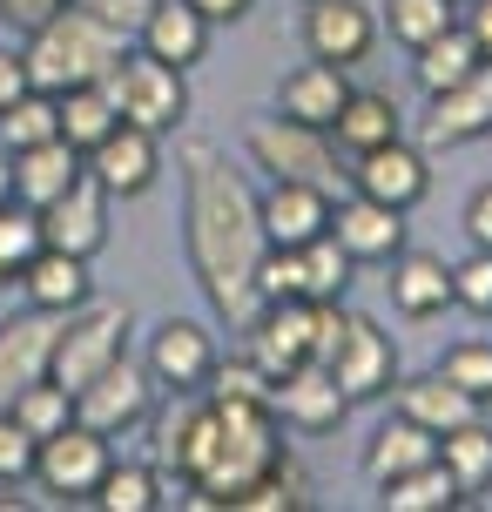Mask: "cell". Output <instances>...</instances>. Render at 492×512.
<instances>
[{"label":"cell","instance_id":"6da1fadb","mask_svg":"<svg viewBox=\"0 0 492 512\" xmlns=\"http://www.w3.org/2000/svg\"><path fill=\"white\" fill-rule=\"evenodd\" d=\"M182 182H189V263H196V283H203L209 310L243 331L263 304L257 263L270 250L257 196L243 189V176L230 169V155L216 142H182Z\"/></svg>","mask_w":492,"mask_h":512},{"label":"cell","instance_id":"7a4b0ae2","mask_svg":"<svg viewBox=\"0 0 492 512\" xmlns=\"http://www.w3.org/2000/svg\"><path fill=\"white\" fill-rule=\"evenodd\" d=\"M216 405V459L196 479V506H236V492H250L263 472L284 465V438H277V405H250V398H209Z\"/></svg>","mask_w":492,"mask_h":512},{"label":"cell","instance_id":"3957f363","mask_svg":"<svg viewBox=\"0 0 492 512\" xmlns=\"http://www.w3.org/2000/svg\"><path fill=\"white\" fill-rule=\"evenodd\" d=\"M122 34H108L88 7H61L41 34H27V88H41V95H68V88H88V81H108V68L122 61Z\"/></svg>","mask_w":492,"mask_h":512},{"label":"cell","instance_id":"277c9868","mask_svg":"<svg viewBox=\"0 0 492 512\" xmlns=\"http://www.w3.org/2000/svg\"><path fill=\"white\" fill-rule=\"evenodd\" d=\"M108 102H115V115L135 128H149V135H169V128L189 115V81H182V68H169V61H156V54H129L122 48V61L108 68Z\"/></svg>","mask_w":492,"mask_h":512},{"label":"cell","instance_id":"5b68a950","mask_svg":"<svg viewBox=\"0 0 492 512\" xmlns=\"http://www.w3.org/2000/svg\"><path fill=\"white\" fill-rule=\"evenodd\" d=\"M122 351H129V304H95V297H88L81 310L61 317L48 378L68 384V391H81V384L95 378V371H108Z\"/></svg>","mask_w":492,"mask_h":512},{"label":"cell","instance_id":"8992f818","mask_svg":"<svg viewBox=\"0 0 492 512\" xmlns=\"http://www.w3.org/2000/svg\"><path fill=\"white\" fill-rule=\"evenodd\" d=\"M250 155H257V169H270V182L337 189V162H331L324 128H304L290 115H263V122H250Z\"/></svg>","mask_w":492,"mask_h":512},{"label":"cell","instance_id":"52a82bcc","mask_svg":"<svg viewBox=\"0 0 492 512\" xmlns=\"http://www.w3.org/2000/svg\"><path fill=\"white\" fill-rule=\"evenodd\" d=\"M115 465V452H108V438L95 432V425H81V418H68L54 438H41V452H34V479H41V492L48 499H95V486H102V472Z\"/></svg>","mask_w":492,"mask_h":512},{"label":"cell","instance_id":"ba28073f","mask_svg":"<svg viewBox=\"0 0 492 512\" xmlns=\"http://www.w3.org/2000/svg\"><path fill=\"white\" fill-rule=\"evenodd\" d=\"M149 398H156V378H149L142 364H129V351H122L108 371H95V378L75 391V418L95 425L102 438H122L129 425L149 418Z\"/></svg>","mask_w":492,"mask_h":512},{"label":"cell","instance_id":"9c48e42d","mask_svg":"<svg viewBox=\"0 0 492 512\" xmlns=\"http://www.w3.org/2000/svg\"><path fill=\"white\" fill-rule=\"evenodd\" d=\"M54 337H61V310H41V304L14 310V317L0 324V411L14 405L27 384L48 378V364H54Z\"/></svg>","mask_w":492,"mask_h":512},{"label":"cell","instance_id":"30bf717a","mask_svg":"<svg viewBox=\"0 0 492 512\" xmlns=\"http://www.w3.org/2000/svg\"><path fill=\"white\" fill-rule=\"evenodd\" d=\"M331 378L344 384V398L358 405V398H385L391 384H398V351H391V337L371 324V317H358L351 310V324H344V337H337L331 351Z\"/></svg>","mask_w":492,"mask_h":512},{"label":"cell","instance_id":"8fae6325","mask_svg":"<svg viewBox=\"0 0 492 512\" xmlns=\"http://www.w3.org/2000/svg\"><path fill=\"white\" fill-rule=\"evenodd\" d=\"M41 230H48V250H68V256H95L108 243V189L88 169H81L48 209H41Z\"/></svg>","mask_w":492,"mask_h":512},{"label":"cell","instance_id":"7c38bea8","mask_svg":"<svg viewBox=\"0 0 492 512\" xmlns=\"http://www.w3.org/2000/svg\"><path fill=\"white\" fill-rule=\"evenodd\" d=\"M250 331V358L284 378L297 364H311V297H277V304H257V317L243 324Z\"/></svg>","mask_w":492,"mask_h":512},{"label":"cell","instance_id":"4fadbf2b","mask_svg":"<svg viewBox=\"0 0 492 512\" xmlns=\"http://www.w3.org/2000/svg\"><path fill=\"white\" fill-rule=\"evenodd\" d=\"M81 162H88V176L102 182L108 196H142V189L156 182V169H162L156 135H149V128H135V122H115L95 149L81 155Z\"/></svg>","mask_w":492,"mask_h":512},{"label":"cell","instance_id":"5bb4252c","mask_svg":"<svg viewBox=\"0 0 492 512\" xmlns=\"http://www.w3.org/2000/svg\"><path fill=\"white\" fill-rule=\"evenodd\" d=\"M472 135H492V61H479L466 81L439 88L432 115H425V142L432 149H459Z\"/></svg>","mask_w":492,"mask_h":512},{"label":"cell","instance_id":"9a60e30c","mask_svg":"<svg viewBox=\"0 0 492 512\" xmlns=\"http://www.w3.org/2000/svg\"><path fill=\"white\" fill-rule=\"evenodd\" d=\"M277 418L284 425H297V432H337L344 425V411H351V398H344V384L331 378V364H297V371H284L277 378Z\"/></svg>","mask_w":492,"mask_h":512},{"label":"cell","instance_id":"2e32d148","mask_svg":"<svg viewBox=\"0 0 492 512\" xmlns=\"http://www.w3.org/2000/svg\"><path fill=\"white\" fill-rule=\"evenodd\" d=\"M209 371H216V344L196 317H169L156 337H149V378L169 384V391H203Z\"/></svg>","mask_w":492,"mask_h":512},{"label":"cell","instance_id":"e0dca14e","mask_svg":"<svg viewBox=\"0 0 492 512\" xmlns=\"http://www.w3.org/2000/svg\"><path fill=\"white\" fill-rule=\"evenodd\" d=\"M351 182H358V196H378V203H391V209H412L418 196L432 189V169H425V155L398 135V142L364 149L358 169H351Z\"/></svg>","mask_w":492,"mask_h":512},{"label":"cell","instance_id":"ac0fdd59","mask_svg":"<svg viewBox=\"0 0 492 512\" xmlns=\"http://www.w3.org/2000/svg\"><path fill=\"white\" fill-rule=\"evenodd\" d=\"M263 236L277 250H304L311 236L331 230V189H311V182H270V196L257 203Z\"/></svg>","mask_w":492,"mask_h":512},{"label":"cell","instance_id":"d6986e66","mask_svg":"<svg viewBox=\"0 0 492 512\" xmlns=\"http://www.w3.org/2000/svg\"><path fill=\"white\" fill-rule=\"evenodd\" d=\"M331 236L351 250V263H385L405 250V209L378 203V196H351L331 209Z\"/></svg>","mask_w":492,"mask_h":512},{"label":"cell","instance_id":"ffe728a7","mask_svg":"<svg viewBox=\"0 0 492 512\" xmlns=\"http://www.w3.org/2000/svg\"><path fill=\"white\" fill-rule=\"evenodd\" d=\"M304 41H311L317 61L351 68V61L371 54L378 21H371V7H358V0H311V14H304Z\"/></svg>","mask_w":492,"mask_h":512},{"label":"cell","instance_id":"44dd1931","mask_svg":"<svg viewBox=\"0 0 492 512\" xmlns=\"http://www.w3.org/2000/svg\"><path fill=\"white\" fill-rule=\"evenodd\" d=\"M135 41H142V54H156V61H169V68L189 75V68L209 54V21L189 7V0H156Z\"/></svg>","mask_w":492,"mask_h":512},{"label":"cell","instance_id":"7402d4cb","mask_svg":"<svg viewBox=\"0 0 492 512\" xmlns=\"http://www.w3.org/2000/svg\"><path fill=\"white\" fill-rule=\"evenodd\" d=\"M344 95H351L344 68L311 54L304 68H290V75H284V88H277V108H284L290 122H304V128H331L337 108H344Z\"/></svg>","mask_w":492,"mask_h":512},{"label":"cell","instance_id":"603a6c76","mask_svg":"<svg viewBox=\"0 0 492 512\" xmlns=\"http://www.w3.org/2000/svg\"><path fill=\"white\" fill-rule=\"evenodd\" d=\"M391 398H398V411H405V418H418L425 432H452V425H472V418H479V398H472V391H459L445 371L398 378V384H391Z\"/></svg>","mask_w":492,"mask_h":512},{"label":"cell","instance_id":"cb8c5ba5","mask_svg":"<svg viewBox=\"0 0 492 512\" xmlns=\"http://www.w3.org/2000/svg\"><path fill=\"white\" fill-rule=\"evenodd\" d=\"M391 304L405 317H439L452 304V263L432 250H398L391 256Z\"/></svg>","mask_w":492,"mask_h":512},{"label":"cell","instance_id":"d4e9b609","mask_svg":"<svg viewBox=\"0 0 492 512\" xmlns=\"http://www.w3.org/2000/svg\"><path fill=\"white\" fill-rule=\"evenodd\" d=\"M27 283V304H41V310H81L88 297H95V277H88V256H68V250H41L34 263L21 270Z\"/></svg>","mask_w":492,"mask_h":512},{"label":"cell","instance_id":"484cf974","mask_svg":"<svg viewBox=\"0 0 492 512\" xmlns=\"http://www.w3.org/2000/svg\"><path fill=\"white\" fill-rule=\"evenodd\" d=\"M81 169H88V162H81L75 142H61V135H54V142H34V149L14 155V196L34 203V209H48L54 196L81 176Z\"/></svg>","mask_w":492,"mask_h":512},{"label":"cell","instance_id":"4316f807","mask_svg":"<svg viewBox=\"0 0 492 512\" xmlns=\"http://www.w3.org/2000/svg\"><path fill=\"white\" fill-rule=\"evenodd\" d=\"M439 459V432H425L418 418H391L385 432L364 445V479L371 486H385V479H398V472H418V465H432Z\"/></svg>","mask_w":492,"mask_h":512},{"label":"cell","instance_id":"83f0119b","mask_svg":"<svg viewBox=\"0 0 492 512\" xmlns=\"http://www.w3.org/2000/svg\"><path fill=\"white\" fill-rule=\"evenodd\" d=\"M331 135L351 155L378 149V142H398V102H391V95H378V88H351V95H344V108H337V122H331Z\"/></svg>","mask_w":492,"mask_h":512},{"label":"cell","instance_id":"f1b7e54d","mask_svg":"<svg viewBox=\"0 0 492 512\" xmlns=\"http://www.w3.org/2000/svg\"><path fill=\"white\" fill-rule=\"evenodd\" d=\"M412 54H418L412 75H418V88H425V95H439V88H452V81H466L472 68L486 61V54H479V41H472L459 21L445 27V34H432L425 48H412Z\"/></svg>","mask_w":492,"mask_h":512},{"label":"cell","instance_id":"f546056e","mask_svg":"<svg viewBox=\"0 0 492 512\" xmlns=\"http://www.w3.org/2000/svg\"><path fill=\"white\" fill-rule=\"evenodd\" d=\"M459 499H466V492H459V479L445 472V459L418 465V472H398V479L378 486V506L385 512H452Z\"/></svg>","mask_w":492,"mask_h":512},{"label":"cell","instance_id":"4dcf8cb0","mask_svg":"<svg viewBox=\"0 0 492 512\" xmlns=\"http://www.w3.org/2000/svg\"><path fill=\"white\" fill-rule=\"evenodd\" d=\"M439 459H445V472L459 479V492H486L492 486V425L472 418V425L439 432Z\"/></svg>","mask_w":492,"mask_h":512},{"label":"cell","instance_id":"1f68e13d","mask_svg":"<svg viewBox=\"0 0 492 512\" xmlns=\"http://www.w3.org/2000/svg\"><path fill=\"white\" fill-rule=\"evenodd\" d=\"M54 135H61V102L41 95V88H27V95H14L0 108V149L7 155L34 149V142H54Z\"/></svg>","mask_w":492,"mask_h":512},{"label":"cell","instance_id":"d6a6232c","mask_svg":"<svg viewBox=\"0 0 492 512\" xmlns=\"http://www.w3.org/2000/svg\"><path fill=\"white\" fill-rule=\"evenodd\" d=\"M54 102H61V142H75L81 155H88V149H95V142L108 135V128L122 122L102 81H88V88H68V95H54Z\"/></svg>","mask_w":492,"mask_h":512},{"label":"cell","instance_id":"836d02e7","mask_svg":"<svg viewBox=\"0 0 492 512\" xmlns=\"http://www.w3.org/2000/svg\"><path fill=\"white\" fill-rule=\"evenodd\" d=\"M41 250H48L41 209H34V203H21V196H7V203H0V263H7V270L21 277V270H27V263H34Z\"/></svg>","mask_w":492,"mask_h":512},{"label":"cell","instance_id":"e575fe53","mask_svg":"<svg viewBox=\"0 0 492 512\" xmlns=\"http://www.w3.org/2000/svg\"><path fill=\"white\" fill-rule=\"evenodd\" d=\"M95 506L102 512H156L162 506V472H149V465H108L102 486H95Z\"/></svg>","mask_w":492,"mask_h":512},{"label":"cell","instance_id":"d590c367","mask_svg":"<svg viewBox=\"0 0 492 512\" xmlns=\"http://www.w3.org/2000/svg\"><path fill=\"white\" fill-rule=\"evenodd\" d=\"M7 411H14V418H21L34 438H54L68 418H75V391H68V384H54V378H41V384H27V391H21Z\"/></svg>","mask_w":492,"mask_h":512},{"label":"cell","instance_id":"8d00e7d4","mask_svg":"<svg viewBox=\"0 0 492 512\" xmlns=\"http://www.w3.org/2000/svg\"><path fill=\"white\" fill-rule=\"evenodd\" d=\"M351 290V250L331 230L304 243V297H344Z\"/></svg>","mask_w":492,"mask_h":512},{"label":"cell","instance_id":"74e56055","mask_svg":"<svg viewBox=\"0 0 492 512\" xmlns=\"http://www.w3.org/2000/svg\"><path fill=\"white\" fill-rule=\"evenodd\" d=\"M385 27H391V41L425 48L432 34L452 27V0H385Z\"/></svg>","mask_w":492,"mask_h":512},{"label":"cell","instance_id":"f35d334b","mask_svg":"<svg viewBox=\"0 0 492 512\" xmlns=\"http://www.w3.org/2000/svg\"><path fill=\"white\" fill-rule=\"evenodd\" d=\"M209 398H250V405H270V398H277V378H270L257 358H236V364L216 358V371H209Z\"/></svg>","mask_w":492,"mask_h":512},{"label":"cell","instance_id":"ab89813d","mask_svg":"<svg viewBox=\"0 0 492 512\" xmlns=\"http://www.w3.org/2000/svg\"><path fill=\"white\" fill-rule=\"evenodd\" d=\"M304 506V479H297V465H277V472H263L250 492H236V506L230 512H297Z\"/></svg>","mask_w":492,"mask_h":512},{"label":"cell","instance_id":"60d3db41","mask_svg":"<svg viewBox=\"0 0 492 512\" xmlns=\"http://www.w3.org/2000/svg\"><path fill=\"white\" fill-rule=\"evenodd\" d=\"M439 371L459 384V391H472L479 405H492V344H452L439 358Z\"/></svg>","mask_w":492,"mask_h":512},{"label":"cell","instance_id":"b9f144b4","mask_svg":"<svg viewBox=\"0 0 492 512\" xmlns=\"http://www.w3.org/2000/svg\"><path fill=\"white\" fill-rule=\"evenodd\" d=\"M257 297L263 304H277V297H304V250H263L257 263Z\"/></svg>","mask_w":492,"mask_h":512},{"label":"cell","instance_id":"7bdbcfd3","mask_svg":"<svg viewBox=\"0 0 492 512\" xmlns=\"http://www.w3.org/2000/svg\"><path fill=\"white\" fill-rule=\"evenodd\" d=\"M34 452H41V438L27 432L14 411H0V486H21V479H34Z\"/></svg>","mask_w":492,"mask_h":512},{"label":"cell","instance_id":"ee69618b","mask_svg":"<svg viewBox=\"0 0 492 512\" xmlns=\"http://www.w3.org/2000/svg\"><path fill=\"white\" fill-rule=\"evenodd\" d=\"M452 304L492 317V250H472L466 263H452Z\"/></svg>","mask_w":492,"mask_h":512},{"label":"cell","instance_id":"f6af8a7d","mask_svg":"<svg viewBox=\"0 0 492 512\" xmlns=\"http://www.w3.org/2000/svg\"><path fill=\"white\" fill-rule=\"evenodd\" d=\"M75 7H88V14H95V21H102L108 34H122V41H135L156 0H75Z\"/></svg>","mask_w":492,"mask_h":512},{"label":"cell","instance_id":"bcb514c9","mask_svg":"<svg viewBox=\"0 0 492 512\" xmlns=\"http://www.w3.org/2000/svg\"><path fill=\"white\" fill-rule=\"evenodd\" d=\"M61 7H68V0H0V21L14 27V34H41Z\"/></svg>","mask_w":492,"mask_h":512},{"label":"cell","instance_id":"7dc6e473","mask_svg":"<svg viewBox=\"0 0 492 512\" xmlns=\"http://www.w3.org/2000/svg\"><path fill=\"white\" fill-rule=\"evenodd\" d=\"M466 236H472V250H492V182L466 203Z\"/></svg>","mask_w":492,"mask_h":512},{"label":"cell","instance_id":"c3c4849f","mask_svg":"<svg viewBox=\"0 0 492 512\" xmlns=\"http://www.w3.org/2000/svg\"><path fill=\"white\" fill-rule=\"evenodd\" d=\"M14 95H27V61L14 48H0V108L14 102Z\"/></svg>","mask_w":492,"mask_h":512},{"label":"cell","instance_id":"681fc988","mask_svg":"<svg viewBox=\"0 0 492 512\" xmlns=\"http://www.w3.org/2000/svg\"><path fill=\"white\" fill-rule=\"evenodd\" d=\"M189 7H196L209 27H223V21H243V14H250L257 0H189Z\"/></svg>","mask_w":492,"mask_h":512},{"label":"cell","instance_id":"f907efd6","mask_svg":"<svg viewBox=\"0 0 492 512\" xmlns=\"http://www.w3.org/2000/svg\"><path fill=\"white\" fill-rule=\"evenodd\" d=\"M466 34L479 41V54L492 61V0H472V21H466Z\"/></svg>","mask_w":492,"mask_h":512},{"label":"cell","instance_id":"816d5d0a","mask_svg":"<svg viewBox=\"0 0 492 512\" xmlns=\"http://www.w3.org/2000/svg\"><path fill=\"white\" fill-rule=\"evenodd\" d=\"M7 196H14V155L0 149V203H7Z\"/></svg>","mask_w":492,"mask_h":512},{"label":"cell","instance_id":"f5cc1de1","mask_svg":"<svg viewBox=\"0 0 492 512\" xmlns=\"http://www.w3.org/2000/svg\"><path fill=\"white\" fill-rule=\"evenodd\" d=\"M0 283H14V270H7V263H0Z\"/></svg>","mask_w":492,"mask_h":512},{"label":"cell","instance_id":"db71d44e","mask_svg":"<svg viewBox=\"0 0 492 512\" xmlns=\"http://www.w3.org/2000/svg\"><path fill=\"white\" fill-rule=\"evenodd\" d=\"M452 7H459V0H452Z\"/></svg>","mask_w":492,"mask_h":512}]
</instances>
